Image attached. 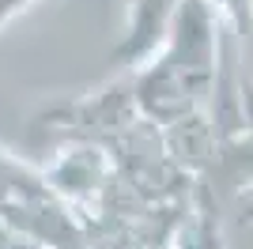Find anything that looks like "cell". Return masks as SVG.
Wrapping results in <instances>:
<instances>
[{
	"label": "cell",
	"instance_id": "cell-1",
	"mask_svg": "<svg viewBox=\"0 0 253 249\" xmlns=\"http://www.w3.org/2000/svg\"><path fill=\"white\" fill-rule=\"evenodd\" d=\"M0 223L38 246L84 249V234L76 230L61 197L4 151H0Z\"/></svg>",
	"mask_w": 253,
	"mask_h": 249
},
{
	"label": "cell",
	"instance_id": "cell-2",
	"mask_svg": "<svg viewBox=\"0 0 253 249\" xmlns=\"http://www.w3.org/2000/svg\"><path fill=\"white\" fill-rule=\"evenodd\" d=\"M0 249H38V246L27 242V238H11V230L0 223Z\"/></svg>",
	"mask_w": 253,
	"mask_h": 249
}]
</instances>
